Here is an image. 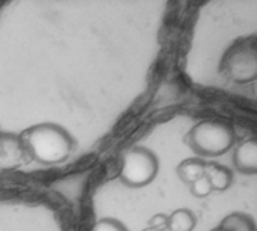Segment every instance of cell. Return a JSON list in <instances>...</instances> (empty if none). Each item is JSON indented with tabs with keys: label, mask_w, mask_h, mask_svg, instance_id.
<instances>
[{
	"label": "cell",
	"mask_w": 257,
	"mask_h": 231,
	"mask_svg": "<svg viewBox=\"0 0 257 231\" xmlns=\"http://www.w3.org/2000/svg\"><path fill=\"white\" fill-rule=\"evenodd\" d=\"M160 170V161L157 155L145 147H133L122 159L119 179L130 188H143L154 182Z\"/></svg>",
	"instance_id": "3957f363"
},
{
	"label": "cell",
	"mask_w": 257,
	"mask_h": 231,
	"mask_svg": "<svg viewBox=\"0 0 257 231\" xmlns=\"http://www.w3.org/2000/svg\"><path fill=\"white\" fill-rule=\"evenodd\" d=\"M196 224V215L190 209H176L170 216H167V228L172 231H193Z\"/></svg>",
	"instance_id": "ba28073f"
},
{
	"label": "cell",
	"mask_w": 257,
	"mask_h": 231,
	"mask_svg": "<svg viewBox=\"0 0 257 231\" xmlns=\"http://www.w3.org/2000/svg\"><path fill=\"white\" fill-rule=\"evenodd\" d=\"M233 165L242 174L257 173V141L256 138H248L239 143L233 152Z\"/></svg>",
	"instance_id": "5b68a950"
},
{
	"label": "cell",
	"mask_w": 257,
	"mask_h": 231,
	"mask_svg": "<svg viewBox=\"0 0 257 231\" xmlns=\"http://www.w3.org/2000/svg\"><path fill=\"white\" fill-rule=\"evenodd\" d=\"M92 231H130L123 222L114 218H102L93 225Z\"/></svg>",
	"instance_id": "30bf717a"
},
{
	"label": "cell",
	"mask_w": 257,
	"mask_h": 231,
	"mask_svg": "<svg viewBox=\"0 0 257 231\" xmlns=\"http://www.w3.org/2000/svg\"><path fill=\"white\" fill-rule=\"evenodd\" d=\"M205 168H206V162L202 161L200 158H188V159H184L176 171H178V176L179 179L184 182V183H194L196 180H199L200 177L205 176Z\"/></svg>",
	"instance_id": "52a82bcc"
},
{
	"label": "cell",
	"mask_w": 257,
	"mask_h": 231,
	"mask_svg": "<svg viewBox=\"0 0 257 231\" xmlns=\"http://www.w3.org/2000/svg\"><path fill=\"white\" fill-rule=\"evenodd\" d=\"M27 156L21 137L5 132L0 134V170L18 168Z\"/></svg>",
	"instance_id": "277c9868"
},
{
	"label": "cell",
	"mask_w": 257,
	"mask_h": 231,
	"mask_svg": "<svg viewBox=\"0 0 257 231\" xmlns=\"http://www.w3.org/2000/svg\"><path fill=\"white\" fill-rule=\"evenodd\" d=\"M188 146L197 156H221L227 153L235 141L233 126L221 119H205L188 132Z\"/></svg>",
	"instance_id": "7a4b0ae2"
},
{
	"label": "cell",
	"mask_w": 257,
	"mask_h": 231,
	"mask_svg": "<svg viewBox=\"0 0 257 231\" xmlns=\"http://www.w3.org/2000/svg\"><path fill=\"white\" fill-rule=\"evenodd\" d=\"M205 177L211 183L212 191H218V192H224L226 189H229L233 182L232 170L221 164H206Z\"/></svg>",
	"instance_id": "8992f818"
},
{
	"label": "cell",
	"mask_w": 257,
	"mask_h": 231,
	"mask_svg": "<svg viewBox=\"0 0 257 231\" xmlns=\"http://www.w3.org/2000/svg\"><path fill=\"white\" fill-rule=\"evenodd\" d=\"M27 155L39 164L56 165L69 158L75 140L68 129L57 123H38L23 131L20 135Z\"/></svg>",
	"instance_id": "6da1fadb"
},
{
	"label": "cell",
	"mask_w": 257,
	"mask_h": 231,
	"mask_svg": "<svg viewBox=\"0 0 257 231\" xmlns=\"http://www.w3.org/2000/svg\"><path fill=\"white\" fill-rule=\"evenodd\" d=\"M190 189H191L193 197H196V198H205V197H208L212 192L211 183L208 182V179L205 176L200 177L199 180H196L194 183H191Z\"/></svg>",
	"instance_id": "8fae6325"
},
{
	"label": "cell",
	"mask_w": 257,
	"mask_h": 231,
	"mask_svg": "<svg viewBox=\"0 0 257 231\" xmlns=\"http://www.w3.org/2000/svg\"><path fill=\"white\" fill-rule=\"evenodd\" d=\"M143 231H161V230H158V228H154V227H149V225H148V227H146Z\"/></svg>",
	"instance_id": "4fadbf2b"
},
{
	"label": "cell",
	"mask_w": 257,
	"mask_h": 231,
	"mask_svg": "<svg viewBox=\"0 0 257 231\" xmlns=\"http://www.w3.org/2000/svg\"><path fill=\"white\" fill-rule=\"evenodd\" d=\"M149 227H154V228H158V230H163L167 227V216L164 213H158L155 216L151 218L149 221Z\"/></svg>",
	"instance_id": "7c38bea8"
},
{
	"label": "cell",
	"mask_w": 257,
	"mask_h": 231,
	"mask_svg": "<svg viewBox=\"0 0 257 231\" xmlns=\"http://www.w3.org/2000/svg\"><path fill=\"white\" fill-rule=\"evenodd\" d=\"M223 231H256L254 219L244 212L229 213L218 225Z\"/></svg>",
	"instance_id": "9c48e42d"
},
{
	"label": "cell",
	"mask_w": 257,
	"mask_h": 231,
	"mask_svg": "<svg viewBox=\"0 0 257 231\" xmlns=\"http://www.w3.org/2000/svg\"><path fill=\"white\" fill-rule=\"evenodd\" d=\"M211 231H223V230H221V228H218V227H215V228H212Z\"/></svg>",
	"instance_id": "5bb4252c"
},
{
	"label": "cell",
	"mask_w": 257,
	"mask_h": 231,
	"mask_svg": "<svg viewBox=\"0 0 257 231\" xmlns=\"http://www.w3.org/2000/svg\"><path fill=\"white\" fill-rule=\"evenodd\" d=\"M161 231H172V230H169V228L166 227V228H163V230H161Z\"/></svg>",
	"instance_id": "9a60e30c"
}]
</instances>
